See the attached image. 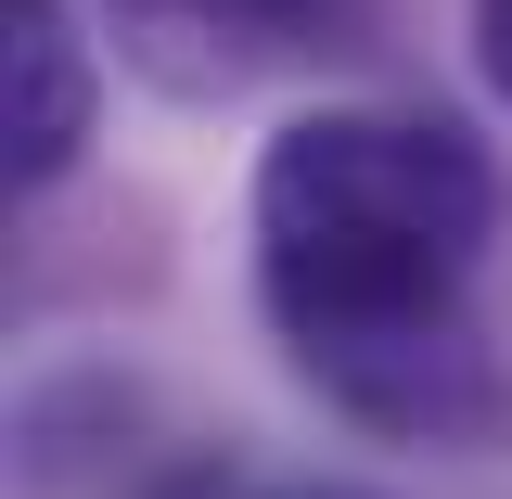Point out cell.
Listing matches in <instances>:
<instances>
[{"label":"cell","mask_w":512,"mask_h":499,"mask_svg":"<svg viewBox=\"0 0 512 499\" xmlns=\"http://www.w3.org/2000/svg\"><path fill=\"white\" fill-rule=\"evenodd\" d=\"M512 218L500 154L423 103H308L256 154V308L282 359L397 448H487L512 423L474 269Z\"/></svg>","instance_id":"cell-1"},{"label":"cell","mask_w":512,"mask_h":499,"mask_svg":"<svg viewBox=\"0 0 512 499\" xmlns=\"http://www.w3.org/2000/svg\"><path fill=\"white\" fill-rule=\"evenodd\" d=\"M128 52L167 90H244L269 64H308L359 39V0H116Z\"/></svg>","instance_id":"cell-2"},{"label":"cell","mask_w":512,"mask_h":499,"mask_svg":"<svg viewBox=\"0 0 512 499\" xmlns=\"http://www.w3.org/2000/svg\"><path fill=\"white\" fill-rule=\"evenodd\" d=\"M90 103H103V52L64 0H0V167L13 192L64 180L90 154Z\"/></svg>","instance_id":"cell-3"},{"label":"cell","mask_w":512,"mask_h":499,"mask_svg":"<svg viewBox=\"0 0 512 499\" xmlns=\"http://www.w3.org/2000/svg\"><path fill=\"white\" fill-rule=\"evenodd\" d=\"M154 499H359V487H295V474H244V461H192Z\"/></svg>","instance_id":"cell-4"},{"label":"cell","mask_w":512,"mask_h":499,"mask_svg":"<svg viewBox=\"0 0 512 499\" xmlns=\"http://www.w3.org/2000/svg\"><path fill=\"white\" fill-rule=\"evenodd\" d=\"M474 64H487V90L512 103V0H474Z\"/></svg>","instance_id":"cell-5"}]
</instances>
